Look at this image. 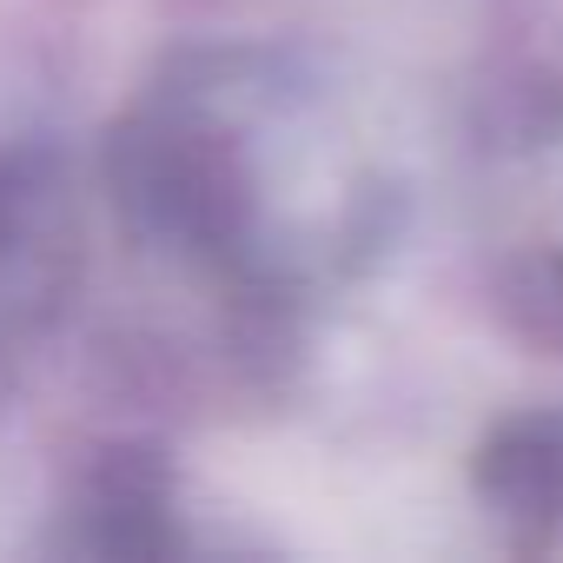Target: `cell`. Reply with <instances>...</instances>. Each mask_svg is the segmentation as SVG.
Instances as JSON below:
<instances>
[{"label":"cell","mask_w":563,"mask_h":563,"mask_svg":"<svg viewBox=\"0 0 563 563\" xmlns=\"http://www.w3.org/2000/svg\"><path fill=\"white\" fill-rule=\"evenodd\" d=\"M100 179L133 245L258 306L345 286L398 225V186L339 80L265 41L166 54L113 113Z\"/></svg>","instance_id":"cell-1"},{"label":"cell","mask_w":563,"mask_h":563,"mask_svg":"<svg viewBox=\"0 0 563 563\" xmlns=\"http://www.w3.org/2000/svg\"><path fill=\"white\" fill-rule=\"evenodd\" d=\"M54 556H186L192 530L179 523V471L159 444L120 438L74 464L54 530L41 537Z\"/></svg>","instance_id":"cell-2"},{"label":"cell","mask_w":563,"mask_h":563,"mask_svg":"<svg viewBox=\"0 0 563 563\" xmlns=\"http://www.w3.org/2000/svg\"><path fill=\"white\" fill-rule=\"evenodd\" d=\"M556 278H563V258H556Z\"/></svg>","instance_id":"cell-5"},{"label":"cell","mask_w":563,"mask_h":563,"mask_svg":"<svg viewBox=\"0 0 563 563\" xmlns=\"http://www.w3.org/2000/svg\"><path fill=\"white\" fill-rule=\"evenodd\" d=\"M41 232H47V173L0 146V299L27 292V265L41 258Z\"/></svg>","instance_id":"cell-4"},{"label":"cell","mask_w":563,"mask_h":563,"mask_svg":"<svg viewBox=\"0 0 563 563\" xmlns=\"http://www.w3.org/2000/svg\"><path fill=\"white\" fill-rule=\"evenodd\" d=\"M477 497L530 543H563V411H530L477 444Z\"/></svg>","instance_id":"cell-3"}]
</instances>
